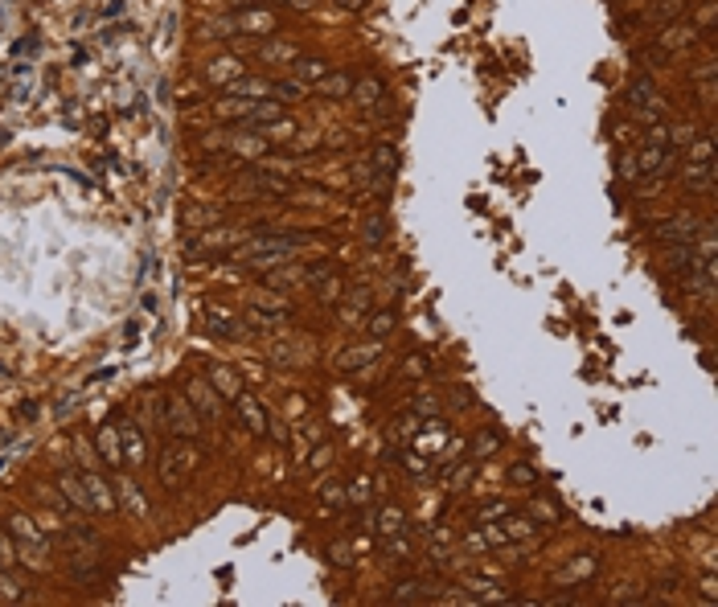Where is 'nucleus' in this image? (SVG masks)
Here are the masks:
<instances>
[{"label": "nucleus", "instance_id": "a19ab883", "mask_svg": "<svg viewBox=\"0 0 718 607\" xmlns=\"http://www.w3.org/2000/svg\"><path fill=\"white\" fill-rule=\"evenodd\" d=\"M325 501L337 509V505H341V489H337V484H325Z\"/></svg>", "mask_w": 718, "mask_h": 607}, {"label": "nucleus", "instance_id": "f704fd0d", "mask_svg": "<svg viewBox=\"0 0 718 607\" xmlns=\"http://www.w3.org/2000/svg\"><path fill=\"white\" fill-rule=\"evenodd\" d=\"M390 325H394V316H390V312H382V316H374L370 332H374V337H386V332H390Z\"/></svg>", "mask_w": 718, "mask_h": 607}, {"label": "nucleus", "instance_id": "412c9836", "mask_svg": "<svg viewBox=\"0 0 718 607\" xmlns=\"http://www.w3.org/2000/svg\"><path fill=\"white\" fill-rule=\"evenodd\" d=\"M374 168L382 173V177H394V168H398V152L386 144H378L374 148Z\"/></svg>", "mask_w": 718, "mask_h": 607}, {"label": "nucleus", "instance_id": "aec40b11", "mask_svg": "<svg viewBox=\"0 0 718 607\" xmlns=\"http://www.w3.org/2000/svg\"><path fill=\"white\" fill-rule=\"evenodd\" d=\"M238 70H243L238 58H218V62L210 66V78L213 82H230V78H238Z\"/></svg>", "mask_w": 718, "mask_h": 607}, {"label": "nucleus", "instance_id": "79ce46f5", "mask_svg": "<svg viewBox=\"0 0 718 607\" xmlns=\"http://www.w3.org/2000/svg\"><path fill=\"white\" fill-rule=\"evenodd\" d=\"M29 49H37V37H21L13 46V53H29Z\"/></svg>", "mask_w": 718, "mask_h": 607}, {"label": "nucleus", "instance_id": "c756f323", "mask_svg": "<svg viewBox=\"0 0 718 607\" xmlns=\"http://www.w3.org/2000/svg\"><path fill=\"white\" fill-rule=\"evenodd\" d=\"M312 78H325V62H320V58L300 62V82H312Z\"/></svg>", "mask_w": 718, "mask_h": 607}, {"label": "nucleus", "instance_id": "cd10ccee", "mask_svg": "<svg viewBox=\"0 0 718 607\" xmlns=\"http://www.w3.org/2000/svg\"><path fill=\"white\" fill-rule=\"evenodd\" d=\"M686 41H694V29H669V33H665V37H661V49H665V53H669V49H677V46H686Z\"/></svg>", "mask_w": 718, "mask_h": 607}, {"label": "nucleus", "instance_id": "6e6552de", "mask_svg": "<svg viewBox=\"0 0 718 607\" xmlns=\"http://www.w3.org/2000/svg\"><path fill=\"white\" fill-rule=\"evenodd\" d=\"M82 484H86V492H91L95 509L111 513V509H115V496H111V489H107V480H103V476H98L95 468H86V472H82Z\"/></svg>", "mask_w": 718, "mask_h": 607}, {"label": "nucleus", "instance_id": "9b49d317", "mask_svg": "<svg viewBox=\"0 0 718 607\" xmlns=\"http://www.w3.org/2000/svg\"><path fill=\"white\" fill-rule=\"evenodd\" d=\"M226 95L230 98H263V95H271V82L267 78H238V82L226 86Z\"/></svg>", "mask_w": 718, "mask_h": 607}, {"label": "nucleus", "instance_id": "c03bdc74", "mask_svg": "<svg viewBox=\"0 0 718 607\" xmlns=\"http://www.w3.org/2000/svg\"><path fill=\"white\" fill-rule=\"evenodd\" d=\"M16 414H21V419H33V414H37V402H21V410H16Z\"/></svg>", "mask_w": 718, "mask_h": 607}, {"label": "nucleus", "instance_id": "37998d69", "mask_svg": "<svg viewBox=\"0 0 718 607\" xmlns=\"http://www.w3.org/2000/svg\"><path fill=\"white\" fill-rule=\"evenodd\" d=\"M489 447H497V435H489V431H485V435L476 439V452H489Z\"/></svg>", "mask_w": 718, "mask_h": 607}, {"label": "nucleus", "instance_id": "1a4fd4ad", "mask_svg": "<svg viewBox=\"0 0 718 607\" xmlns=\"http://www.w3.org/2000/svg\"><path fill=\"white\" fill-rule=\"evenodd\" d=\"M210 386H213L218 394H222V398H230V402H234V398L243 394V386H238L234 369H226V365H210Z\"/></svg>", "mask_w": 718, "mask_h": 607}, {"label": "nucleus", "instance_id": "4468645a", "mask_svg": "<svg viewBox=\"0 0 718 607\" xmlns=\"http://www.w3.org/2000/svg\"><path fill=\"white\" fill-rule=\"evenodd\" d=\"M686 180L694 189H710L714 185V160H689L686 164Z\"/></svg>", "mask_w": 718, "mask_h": 607}, {"label": "nucleus", "instance_id": "9d476101", "mask_svg": "<svg viewBox=\"0 0 718 607\" xmlns=\"http://www.w3.org/2000/svg\"><path fill=\"white\" fill-rule=\"evenodd\" d=\"M283 119V107L279 103H259V98H251V107H246V115H243V123H279Z\"/></svg>", "mask_w": 718, "mask_h": 607}, {"label": "nucleus", "instance_id": "423d86ee", "mask_svg": "<svg viewBox=\"0 0 718 607\" xmlns=\"http://www.w3.org/2000/svg\"><path fill=\"white\" fill-rule=\"evenodd\" d=\"M164 414H168V423H173V431H177V439H189L197 427H201V419H197L181 398H168V402H164Z\"/></svg>", "mask_w": 718, "mask_h": 607}, {"label": "nucleus", "instance_id": "6ab92c4d", "mask_svg": "<svg viewBox=\"0 0 718 607\" xmlns=\"http://www.w3.org/2000/svg\"><path fill=\"white\" fill-rule=\"evenodd\" d=\"M98 447H103V456H107V468H119V464H123V456H119V439H115L111 427L98 431Z\"/></svg>", "mask_w": 718, "mask_h": 607}, {"label": "nucleus", "instance_id": "de8ad7c7", "mask_svg": "<svg viewBox=\"0 0 718 607\" xmlns=\"http://www.w3.org/2000/svg\"><path fill=\"white\" fill-rule=\"evenodd\" d=\"M4 144H9V131H0V148H4Z\"/></svg>", "mask_w": 718, "mask_h": 607}, {"label": "nucleus", "instance_id": "20e7f679", "mask_svg": "<svg viewBox=\"0 0 718 607\" xmlns=\"http://www.w3.org/2000/svg\"><path fill=\"white\" fill-rule=\"evenodd\" d=\"M698 234H702V226H698V218H689V213L673 218V222H665V226H657V238L669 243V246H694Z\"/></svg>", "mask_w": 718, "mask_h": 607}, {"label": "nucleus", "instance_id": "0eeeda50", "mask_svg": "<svg viewBox=\"0 0 718 607\" xmlns=\"http://www.w3.org/2000/svg\"><path fill=\"white\" fill-rule=\"evenodd\" d=\"M58 489H62L66 501H70L74 509H82V513H91V509H95V501L86 496V484H82L74 472H62V476H58Z\"/></svg>", "mask_w": 718, "mask_h": 607}, {"label": "nucleus", "instance_id": "a211bd4d", "mask_svg": "<svg viewBox=\"0 0 718 607\" xmlns=\"http://www.w3.org/2000/svg\"><path fill=\"white\" fill-rule=\"evenodd\" d=\"M320 91H325L328 98H345L353 91V78H349V74H325V78H320Z\"/></svg>", "mask_w": 718, "mask_h": 607}, {"label": "nucleus", "instance_id": "bb28decb", "mask_svg": "<svg viewBox=\"0 0 718 607\" xmlns=\"http://www.w3.org/2000/svg\"><path fill=\"white\" fill-rule=\"evenodd\" d=\"M378 529H382V534H398V529H403V513H398V509H382Z\"/></svg>", "mask_w": 718, "mask_h": 607}, {"label": "nucleus", "instance_id": "2f4dec72", "mask_svg": "<svg viewBox=\"0 0 718 607\" xmlns=\"http://www.w3.org/2000/svg\"><path fill=\"white\" fill-rule=\"evenodd\" d=\"M259 53L267 62H283V58H295V46H263Z\"/></svg>", "mask_w": 718, "mask_h": 607}, {"label": "nucleus", "instance_id": "f03ea898", "mask_svg": "<svg viewBox=\"0 0 718 607\" xmlns=\"http://www.w3.org/2000/svg\"><path fill=\"white\" fill-rule=\"evenodd\" d=\"M304 243H312V234H275V238H259V243L243 246L238 255L243 259H263V267H275L279 259H288L295 246H304Z\"/></svg>", "mask_w": 718, "mask_h": 607}, {"label": "nucleus", "instance_id": "f8f14e48", "mask_svg": "<svg viewBox=\"0 0 718 607\" xmlns=\"http://www.w3.org/2000/svg\"><path fill=\"white\" fill-rule=\"evenodd\" d=\"M243 189H255V193H288V180L271 177V173H251V177H243Z\"/></svg>", "mask_w": 718, "mask_h": 607}, {"label": "nucleus", "instance_id": "49530a36", "mask_svg": "<svg viewBox=\"0 0 718 607\" xmlns=\"http://www.w3.org/2000/svg\"><path fill=\"white\" fill-rule=\"evenodd\" d=\"M288 4H295V9H312L316 0H288Z\"/></svg>", "mask_w": 718, "mask_h": 607}, {"label": "nucleus", "instance_id": "dca6fc26", "mask_svg": "<svg viewBox=\"0 0 718 607\" xmlns=\"http://www.w3.org/2000/svg\"><path fill=\"white\" fill-rule=\"evenodd\" d=\"M123 456L131 459V464H144V435L136 431V427H123Z\"/></svg>", "mask_w": 718, "mask_h": 607}, {"label": "nucleus", "instance_id": "7ed1b4c3", "mask_svg": "<svg viewBox=\"0 0 718 607\" xmlns=\"http://www.w3.org/2000/svg\"><path fill=\"white\" fill-rule=\"evenodd\" d=\"M13 538L25 546V562H37V566H46V538H41V529L29 521V517H13Z\"/></svg>", "mask_w": 718, "mask_h": 607}, {"label": "nucleus", "instance_id": "b1692460", "mask_svg": "<svg viewBox=\"0 0 718 607\" xmlns=\"http://www.w3.org/2000/svg\"><path fill=\"white\" fill-rule=\"evenodd\" d=\"M374 353H378V345H370V349H349V353L341 357V369H358V365H365Z\"/></svg>", "mask_w": 718, "mask_h": 607}, {"label": "nucleus", "instance_id": "e433bc0d", "mask_svg": "<svg viewBox=\"0 0 718 607\" xmlns=\"http://www.w3.org/2000/svg\"><path fill=\"white\" fill-rule=\"evenodd\" d=\"M349 496L365 505V501H370V480H353V489H349Z\"/></svg>", "mask_w": 718, "mask_h": 607}, {"label": "nucleus", "instance_id": "ddd939ff", "mask_svg": "<svg viewBox=\"0 0 718 607\" xmlns=\"http://www.w3.org/2000/svg\"><path fill=\"white\" fill-rule=\"evenodd\" d=\"M230 25L234 29H251V33H267V29H275V16L271 13H243V16H230Z\"/></svg>", "mask_w": 718, "mask_h": 607}, {"label": "nucleus", "instance_id": "c85d7f7f", "mask_svg": "<svg viewBox=\"0 0 718 607\" xmlns=\"http://www.w3.org/2000/svg\"><path fill=\"white\" fill-rule=\"evenodd\" d=\"M210 325H213V332H222V337H226V332H238V320L226 316V312H210Z\"/></svg>", "mask_w": 718, "mask_h": 607}, {"label": "nucleus", "instance_id": "f3484780", "mask_svg": "<svg viewBox=\"0 0 718 607\" xmlns=\"http://www.w3.org/2000/svg\"><path fill=\"white\" fill-rule=\"evenodd\" d=\"M653 98H657V86L649 78H637L628 86V103H632V107H653Z\"/></svg>", "mask_w": 718, "mask_h": 607}, {"label": "nucleus", "instance_id": "5701e85b", "mask_svg": "<svg viewBox=\"0 0 718 607\" xmlns=\"http://www.w3.org/2000/svg\"><path fill=\"white\" fill-rule=\"evenodd\" d=\"M353 95H358L361 103H378V95H382V82H378V78H361V82H353Z\"/></svg>", "mask_w": 718, "mask_h": 607}, {"label": "nucleus", "instance_id": "4be33fe9", "mask_svg": "<svg viewBox=\"0 0 718 607\" xmlns=\"http://www.w3.org/2000/svg\"><path fill=\"white\" fill-rule=\"evenodd\" d=\"M304 82L300 78H283V82H271V95H279V98H304Z\"/></svg>", "mask_w": 718, "mask_h": 607}, {"label": "nucleus", "instance_id": "f257e3e1", "mask_svg": "<svg viewBox=\"0 0 718 607\" xmlns=\"http://www.w3.org/2000/svg\"><path fill=\"white\" fill-rule=\"evenodd\" d=\"M197 472V452L189 447L185 439H177V443H168L164 447V456H161V480L168 484V489H181L189 476Z\"/></svg>", "mask_w": 718, "mask_h": 607}, {"label": "nucleus", "instance_id": "58836bf2", "mask_svg": "<svg viewBox=\"0 0 718 607\" xmlns=\"http://www.w3.org/2000/svg\"><path fill=\"white\" fill-rule=\"evenodd\" d=\"M492 517H505V505H485L480 509V521H492Z\"/></svg>", "mask_w": 718, "mask_h": 607}, {"label": "nucleus", "instance_id": "7c9ffc66", "mask_svg": "<svg viewBox=\"0 0 718 607\" xmlns=\"http://www.w3.org/2000/svg\"><path fill=\"white\" fill-rule=\"evenodd\" d=\"M119 492H123V501H128L136 513H144V501H140V489L131 484V480H119Z\"/></svg>", "mask_w": 718, "mask_h": 607}, {"label": "nucleus", "instance_id": "a878e982", "mask_svg": "<svg viewBox=\"0 0 718 607\" xmlns=\"http://www.w3.org/2000/svg\"><path fill=\"white\" fill-rule=\"evenodd\" d=\"M415 599H427V587H423V583H407V587L394 591V603H415Z\"/></svg>", "mask_w": 718, "mask_h": 607}, {"label": "nucleus", "instance_id": "393cba45", "mask_svg": "<svg viewBox=\"0 0 718 607\" xmlns=\"http://www.w3.org/2000/svg\"><path fill=\"white\" fill-rule=\"evenodd\" d=\"M682 9H686V0H661V4H653V13L649 16H653V21H673Z\"/></svg>", "mask_w": 718, "mask_h": 607}, {"label": "nucleus", "instance_id": "473e14b6", "mask_svg": "<svg viewBox=\"0 0 718 607\" xmlns=\"http://www.w3.org/2000/svg\"><path fill=\"white\" fill-rule=\"evenodd\" d=\"M386 238V222L374 218V222H365V243H382Z\"/></svg>", "mask_w": 718, "mask_h": 607}, {"label": "nucleus", "instance_id": "2eb2a0df", "mask_svg": "<svg viewBox=\"0 0 718 607\" xmlns=\"http://www.w3.org/2000/svg\"><path fill=\"white\" fill-rule=\"evenodd\" d=\"M234 402H238V410H243V419L251 423V431H267V419H263V407L255 402V398H251V394H238Z\"/></svg>", "mask_w": 718, "mask_h": 607}, {"label": "nucleus", "instance_id": "72a5a7b5", "mask_svg": "<svg viewBox=\"0 0 718 607\" xmlns=\"http://www.w3.org/2000/svg\"><path fill=\"white\" fill-rule=\"evenodd\" d=\"M13 562H16L13 541H9V534H0V566H13Z\"/></svg>", "mask_w": 718, "mask_h": 607}, {"label": "nucleus", "instance_id": "a18cd8bd", "mask_svg": "<svg viewBox=\"0 0 718 607\" xmlns=\"http://www.w3.org/2000/svg\"><path fill=\"white\" fill-rule=\"evenodd\" d=\"M119 13H123V0H111V4H107V13H103V16H119Z\"/></svg>", "mask_w": 718, "mask_h": 607}, {"label": "nucleus", "instance_id": "39448f33", "mask_svg": "<svg viewBox=\"0 0 718 607\" xmlns=\"http://www.w3.org/2000/svg\"><path fill=\"white\" fill-rule=\"evenodd\" d=\"M185 394H189V402H193V407L201 410L206 419H213V423L222 419V402H218V390H213L210 382H201V377H193V382H189V390H185Z\"/></svg>", "mask_w": 718, "mask_h": 607}, {"label": "nucleus", "instance_id": "4c0bfd02", "mask_svg": "<svg viewBox=\"0 0 718 607\" xmlns=\"http://www.w3.org/2000/svg\"><path fill=\"white\" fill-rule=\"evenodd\" d=\"M74 452H79L82 468H95V459H91V447H86V439H74Z\"/></svg>", "mask_w": 718, "mask_h": 607}, {"label": "nucleus", "instance_id": "ea45409f", "mask_svg": "<svg viewBox=\"0 0 718 607\" xmlns=\"http://www.w3.org/2000/svg\"><path fill=\"white\" fill-rule=\"evenodd\" d=\"M333 562H337V566H349V546L337 541V546H333Z\"/></svg>", "mask_w": 718, "mask_h": 607}, {"label": "nucleus", "instance_id": "c9c22d12", "mask_svg": "<svg viewBox=\"0 0 718 607\" xmlns=\"http://www.w3.org/2000/svg\"><path fill=\"white\" fill-rule=\"evenodd\" d=\"M509 480H513V484H534V468H525V464H517V468L509 472Z\"/></svg>", "mask_w": 718, "mask_h": 607}]
</instances>
